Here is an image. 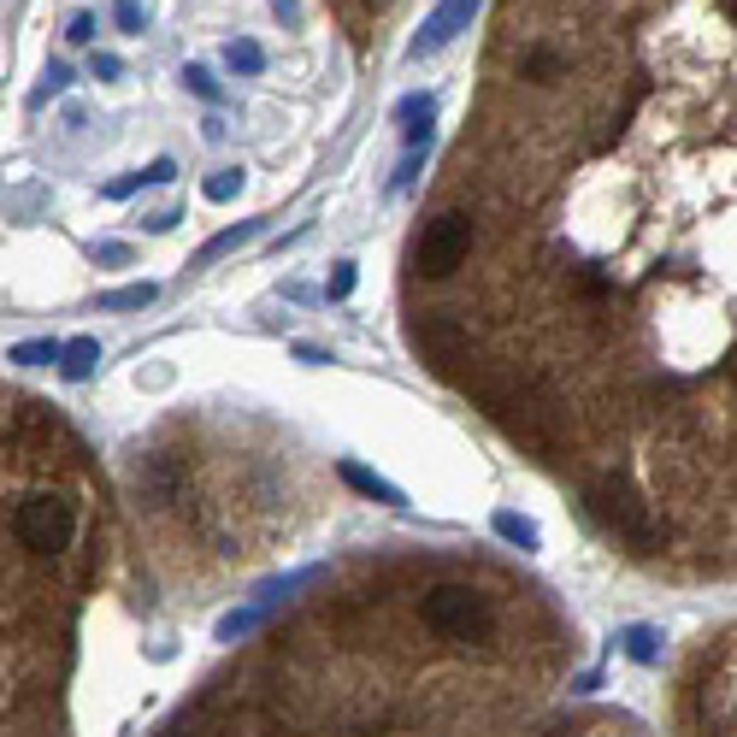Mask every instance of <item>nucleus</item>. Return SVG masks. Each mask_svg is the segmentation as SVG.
Instances as JSON below:
<instances>
[{"label":"nucleus","instance_id":"nucleus-1","mask_svg":"<svg viewBox=\"0 0 737 737\" xmlns=\"http://www.w3.org/2000/svg\"><path fill=\"white\" fill-rule=\"evenodd\" d=\"M419 619H425V631L443 643H484V638H496L502 608H496L490 590L472 584V578H437V584L419 590Z\"/></svg>","mask_w":737,"mask_h":737},{"label":"nucleus","instance_id":"nucleus-2","mask_svg":"<svg viewBox=\"0 0 737 737\" xmlns=\"http://www.w3.org/2000/svg\"><path fill=\"white\" fill-rule=\"evenodd\" d=\"M697 737H737V631L714 643L697 678Z\"/></svg>","mask_w":737,"mask_h":737},{"label":"nucleus","instance_id":"nucleus-3","mask_svg":"<svg viewBox=\"0 0 737 737\" xmlns=\"http://www.w3.org/2000/svg\"><path fill=\"white\" fill-rule=\"evenodd\" d=\"M472 237H479V225H472V213H437L425 230H419V242H413V271L419 278H431V283H443V278H455L460 266H467V254H472Z\"/></svg>","mask_w":737,"mask_h":737},{"label":"nucleus","instance_id":"nucleus-4","mask_svg":"<svg viewBox=\"0 0 737 737\" xmlns=\"http://www.w3.org/2000/svg\"><path fill=\"white\" fill-rule=\"evenodd\" d=\"M472 12H479V0H443L437 12H431L425 24H419V36H413V60H425V53H437V48H449V41L472 24Z\"/></svg>","mask_w":737,"mask_h":737},{"label":"nucleus","instance_id":"nucleus-5","mask_svg":"<svg viewBox=\"0 0 737 737\" xmlns=\"http://www.w3.org/2000/svg\"><path fill=\"white\" fill-rule=\"evenodd\" d=\"M431 112H437V100H431V95H408V100L396 107V119L408 124V130H401L408 154H425V142H431Z\"/></svg>","mask_w":737,"mask_h":737},{"label":"nucleus","instance_id":"nucleus-6","mask_svg":"<svg viewBox=\"0 0 737 737\" xmlns=\"http://www.w3.org/2000/svg\"><path fill=\"white\" fill-rule=\"evenodd\" d=\"M95 366H100V342L95 337H77V342H65V349H60V372H65V378H89Z\"/></svg>","mask_w":737,"mask_h":737},{"label":"nucleus","instance_id":"nucleus-7","mask_svg":"<svg viewBox=\"0 0 737 737\" xmlns=\"http://www.w3.org/2000/svg\"><path fill=\"white\" fill-rule=\"evenodd\" d=\"M342 479H349L354 490H366V496H378V502H389V508H401V490L396 484H384V479H372L366 467H354V460H342Z\"/></svg>","mask_w":737,"mask_h":737},{"label":"nucleus","instance_id":"nucleus-8","mask_svg":"<svg viewBox=\"0 0 737 737\" xmlns=\"http://www.w3.org/2000/svg\"><path fill=\"white\" fill-rule=\"evenodd\" d=\"M225 60H230V71H242V77H259V71H266V53H259V41H249V36L230 41Z\"/></svg>","mask_w":737,"mask_h":737},{"label":"nucleus","instance_id":"nucleus-9","mask_svg":"<svg viewBox=\"0 0 737 737\" xmlns=\"http://www.w3.org/2000/svg\"><path fill=\"white\" fill-rule=\"evenodd\" d=\"M154 295H160L154 283H130V289H112V295H100V307H107V313H136V307H148Z\"/></svg>","mask_w":737,"mask_h":737},{"label":"nucleus","instance_id":"nucleus-10","mask_svg":"<svg viewBox=\"0 0 737 737\" xmlns=\"http://www.w3.org/2000/svg\"><path fill=\"white\" fill-rule=\"evenodd\" d=\"M201 195H207V201H219V207H225V201H237V195H242V166L213 171V178H207V190H201Z\"/></svg>","mask_w":737,"mask_h":737},{"label":"nucleus","instance_id":"nucleus-11","mask_svg":"<svg viewBox=\"0 0 737 737\" xmlns=\"http://www.w3.org/2000/svg\"><path fill=\"white\" fill-rule=\"evenodd\" d=\"M12 360H19V366H53V360H60V342H53V337L19 342V349H12Z\"/></svg>","mask_w":737,"mask_h":737},{"label":"nucleus","instance_id":"nucleus-12","mask_svg":"<svg viewBox=\"0 0 737 737\" xmlns=\"http://www.w3.org/2000/svg\"><path fill=\"white\" fill-rule=\"evenodd\" d=\"M626 655H631V661H655V655H661V638H655L649 626H631V631H626Z\"/></svg>","mask_w":737,"mask_h":737},{"label":"nucleus","instance_id":"nucleus-13","mask_svg":"<svg viewBox=\"0 0 737 737\" xmlns=\"http://www.w3.org/2000/svg\"><path fill=\"white\" fill-rule=\"evenodd\" d=\"M496 531L519 548H537V525H525V519H514V514H496Z\"/></svg>","mask_w":737,"mask_h":737},{"label":"nucleus","instance_id":"nucleus-14","mask_svg":"<svg viewBox=\"0 0 737 737\" xmlns=\"http://www.w3.org/2000/svg\"><path fill=\"white\" fill-rule=\"evenodd\" d=\"M354 278H360V271H354V259H342V266H330V283H325V295H330V301L354 295Z\"/></svg>","mask_w":737,"mask_h":737},{"label":"nucleus","instance_id":"nucleus-15","mask_svg":"<svg viewBox=\"0 0 737 737\" xmlns=\"http://www.w3.org/2000/svg\"><path fill=\"white\" fill-rule=\"evenodd\" d=\"M254 237V225H237V230H225V237H213L207 249H201V259H219V254H230L237 242H249Z\"/></svg>","mask_w":737,"mask_h":737},{"label":"nucleus","instance_id":"nucleus-16","mask_svg":"<svg viewBox=\"0 0 737 737\" xmlns=\"http://www.w3.org/2000/svg\"><path fill=\"white\" fill-rule=\"evenodd\" d=\"M183 83H190V89H195L201 100H219V83H213V71H207V65H190V71H183Z\"/></svg>","mask_w":737,"mask_h":737},{"label":"nucleus","instance_id":"nucleus-17","mask_svg":"<svg viewBox=\"0 0 737 737\" xmlns=\"http://www.w3.org/2000/svg\"><path fill=\"white\" fill-rule=\"evenodd\" d=\"M65 41H77V48H83V41H95V19H89V12H77V19L65 24Z\"/></svg>","mask_w":737,"mask_h":737},{"label":"nucleus","instance_id":"nucleus-18","mask_svg":"<svg viewBox=\"0 0 737 737\" xmlns=\"http://www.w3.org/2000/svg\"><path fill=\"white\" fill-rule=\"evenodd\" d=\"M112 19H119V31H130V36L142 31V7H136V0H119V12H112Z\"/></svg>","mask_w":737,"mask_h":737},{"label":"nucleus","instance_id":"nucleus-19","mask_svg":"<svg viewBox=\"0 0 737 737\" xmlns=\"http://www.w3.org/2000/svg\"><path fill=\"white\" fill-rule=\"evenodd\" d=\"M142 183H148V178H142V171H130V178H119V183H107V195H112V201H124V195H136V190H142Z\"/></svg>","mask_w":737,"mask_h":737},{"label":"nucleus","instance_id":"nucleus-20","mask_svg":"<svg viewBox=\"0 0 737 737\" xmlns=\"http://www.w3.org/2000/svg\"><path fill=\"white\" fill-rule=\"evenodd\" d=\"M95 259H100V266H124L130 249H124V242H107V249H95Z\"/></svg>","mask_w":737,"mask_h":737},{"label":"nucleus","instance_id":"nucleus-21","mask_svg":"<svg viewBox=\"0 0 737 737\" xmlns=\"http://www.w3.org/2000/svg\"><path fill=\"white\" fill-rule=\"evenodd\" d=\"M119 71H124L119 53H95V77H119Z\"/></svg>","mask_w":737,"mask_h":737},{"label":"nucleus","instance_id":"nucleus-22","mask_svg":"<svg viewBox=\"0 0 737 737\" xmlns=\"http://www.w3.org/2000/svg\"><path fill=\"white\" fill-rule=\"evenodd\" d=\"M171 171H178V166H171V160H154L148 171H142V178H148V183H166V178H171Z\"/></svg>","mask_w":737,"mask_h":737},{"label":"nucleus","instance_id":"nucleus-23","mask_svg":"<svg viewBox=\"0 0 737 737\" xmlns=\"http://www.w3.org/2000/svg\"><path fill=\"white\" fill-rule=\"evenodd\" d=\"M271 7H278V12H283V19H295V0H271Z\"/></svg>","mask_w":737,"mask_h":737}]
</instances>
